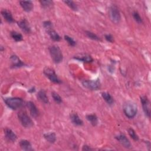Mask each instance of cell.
I'll list each match as a JSON object with an SVG mask.
<instances>
[{"label": "cell", "instance_id": "obj_1", "mask_svg": "<svg viewBox=\"0 0 151 151\" xmlns=\"http://www.w3.org/2000/svg\"><path fill=\"white\" fill-rule=\"evenodd\" d=\"M123 111L127 117L132 119L137 114V106L134 102L127 101L124 104Z\"/></svg>", "mask_w": 151, "mask_h": 151}, {"label": "cell", "instance_id": "obj_2", "mask_svg": "<svg viewBox=\"0 0 151 151\" xmlns=\"http://www.w3.org/2000/svg\"><path fill=\"white\" fill-rule=\"evenodd\" d=\"M49 51L53 61L58 64L63 61V55L60 47L57 45H52L49 48Z\"/></svg>", "mask_w": 151, "mask_h": 151}, {"label": "cell", "instance_id": "obj_3", "mask_svg": "<svg viewBox=\"0 0 151 151\" xmlns=\"http://www.w3.org/2000/svg\"><path fill=\"white\" fill-rule=\"evenodd\" d=\"M4 101L6 106L12 110H15L21 107L24 104L23 100L19 97L6 98Z\"/></svg>", "mask_w": 151, "mask_h": 151}, {"label": "cell", "instance_id": "obj_4", "mask_svg": "<svg viewBox=\"0 0 151 151\" xmlns=\"http://www.w3.org/2000/svg\"><path fill=\"white\" fill-rule=\"evenodd\" d=\"M109 15L110 20L114 24H118L119 23L121 17L120 14L119 12V10L117 6L115 5H112L109 8Z\"/></svg>", "mask_w": 151, "mask_h": 151}, {"label": "cell", "instance_id": "obj_5", "mask_svg": "<svg viewBox=\"0 0 151 151\" xmlns=\"http://www.w3.org/2000/svg\"><path fill=\"white\" fill-rule=\"evenodd\" d=\"M43 73L51 82L56 84H60L61 83V80L58 78L53 69L50 67H45L44 69Z\"/></svg>", "mask_w": 151, "mask_h": 151}, {"label": "cell", "instance_id": "obj_6", "mask_svg": "<svg viewBox=\"0 0 151 151\" xmlns=\"http://www.w3.org/2000/svg\"><path fill=\"white\" fill-rule=\"evenodd\" d=\"M18 119L21 124L26 128L31 127L34 125L32 120L25 112H20L18 114Z\"/></svg>", "mask_w": 151, "mask_h": 151}, {"label": "cell", "instance_id": "obj_7", "mask_svg": "<svg viewBox=\"0 0 151 151\" xmlns=\"http://www.w3.org/2000/svg\"><path fill=\"white\" fill-rule=\"evenodd\" d=\"M81 83L85 88L91 90H97L100 88V83L99 80H86L83 81Z\"/></svg>", "mask_w": 151, "mask_h": 151}, {"label": "cell", "instance_id": "obj_8", "mask_svg": "<svg viewBox=\"0 0 151 151\" xmlns=\"http://www.w3.org/2000/svg\"><path fill=\"white\" fill-rule=\"evenodd\" d=\"M140 101L145 115L149 118L150 116V105L148 98L146 96H142L140 97Z\"/></svg>", "mask_w": 151, "mask_h": 151}, {"label": "cell", "instance_id": "obj_9", "mask_svg": "<svg viewBox=\"0 0 151 151\" xmlns=\"http://www.w3.org/2000/svg\"><path fill=\"white\" fill-rule=\"evenodd\" d=\"M116 139L119 142V143L124 147L127 149L131 148V143L129 139L124 134H120L116 137Z\"/></svg>", "mask_w": 151, "mask_h": 151}, {"label": "cell", "instance_id": "obj_10", "mask_svg": "<svg viewBox=\"0 0 151 151\" xmlns=\"http://www.w3.org/2000/svg\"><path fill=\"white\" fill-rule=\"evenodd\" d=\"M26 105L29 110L31 116L34 118L37 117L39 115V111L36 106L35 105V104L33 102L29 101L27 103Z\"/></svg>", "mask_w": 151, "mask_h": 151}, {"label": "cell", "instance_id": "obj_11", "mask_svg": "<svg viewBox=\"0 0 151 151\" xmlns=\"http://www.w3.org/2000/svg\"><path fill=\"white\" fill-rule=\"evenodd\" d=\"M12 68H19L25 65V64L15 55H12L10 57Z\"/></svg>", "mask_w": 151, "mask_h": 151}, {"label": "cell", "instance_id": "obj_12", "mask_svg": "<svg viewBox=\"0 0 151 151\" xmlns=\"http://www.w3.org/2000/svg\"><path fill=\"white\" fill-rule=\"evenodd\" d=\"M18 25L24 32L26 33H29L31 32V27L27 19H23L20 20L18 22Z\"/></svg>", "mask_w": 151, "mask_h": 151}, {"label": "cell", "instance_id": "obj_13", "mask_svg": "<svg viewBox=\"0 0 151 151\" xmlns=\"http://www.w3.org/2000/svg\"><path fill=\"white\" fill-rule=\"evenodd\" d=\"M4 134L6 139L12 142H15L17 139V136L15 133L9 128H5L4 129Z\"/></svg>", "mask_w": 151, "mask_h": 151}, {"label": "cell", "instance_id": "obj_14", "mask_svg": "<svg viewBox=\"0 0 151 151\" xmlns=\"http://www.w3.org/2000/svg\"><path fill=\"white\" fill-rule=\"evenodd\" d=\"M19 4L25 12H30L33 9V4L31 1H21Z\"/></svg>", "mask_w": 151, "mask_h": 151}, {"label": "cell", "instance_id": "obj_15", "mask_svg": "<svg viewBox=\"0 0 151 151\" xmlns=\"http://www.w3.org/2000/svg\"><path fill=\"white\" fill-rule=\"evenodd\" d=\"M1 14L4 19L8 23H12L15 21L13 18L11 12L7 9H2L1 11Z\"/></svg>", "mask_w": 151, "mask_h": 151}, {"label": "cell", "instance_id": "obj_16", "mask_svg": "<svg viewBox=\"0 0 151 151\" xmlns=\"http://www.w3.org/2000/svg\"><path fill=\"white\" fill-rule=\"evenodd\" d=\"M19 144L21 148L24 150H26V151L33 150V148L32 147L31 143L27 140H25V139L21 140H20Z\"/></svg>", "mask_w": 151, "mask_h": 151}, {"label": "cell", "instance_id": "obj_17", "mask_svg": "<svg viewBox=\"0 0 151 151\" xmlns=\"http://www.w3.org/2000/svg\"><path fill=\"white\" fill-rule=\"evenodd\" d=\"M74 58L78 61H83L84 63H91L93 61V58L90 55L87 54H81L76 55Z\"/></svg>", "mask_w": 151, "mask_h": 151}, {"label": "cell", "instance_id": "obj_18", "mask_svg": "<svg viewBox=\"0 0 151 151\" xmlns=\"http://www.w3.org/2000/svg\"><path fill=\"white\" fill-rule=\"evenodd\" d=\"M70 119L72 123L76 126H81L83 124V120L77 113H71L70 114Z\"/></svg>", "mask_w": 151, "mask_h": 151}, {"label": "cell", "instance_id": "obj_19", "mask_svg": "<svg viewBox=\"0 0 151 151\" xmlns=\"http://www.w3.org/2000/svg\"><path fill=\"white\" fill-rule=\"evenodd\" d=\"M47 32L50 35V38L54 41H59L61 40L60 36L58 34V33L52 28H50L47 30H46Z\"/></svg>", "mask_w": 151, "mask_h": 151}, {"label": "cell", "instance_id": "obj_20", "mask_svg": "<svg viewBox=\"0 0 151 151\" xmlns=\"http://www.w3.org/2000/svg\"><path fill=\"white\" fill-rule=\"evenodd\" d=\"M37 97L38 98V99L41 101L42 102L44 103H48L49 102L48 100V98L47 96L46 92L45 90H41L38 91V94H37Z\"/></svg>", "mask_w": 151, "mask_h": 151}, {"label": "cell", "instance_id": "obj_21", "mask_svg": "<svg viewBox=\"0 0 151 151\" xmlns=\"http://www.w3.org/2000/svg\"><path fill=\"white\" fill-rule=\"evenodd\" d=\"M44 137L47 141L51 143H54L56 140V135L54 132L47 133L44 134Z\"/></svg>", "mask_w": 151, "mask_h": 151}, {"label": "cell", "instance_id": "obj_22", "mask_svg": "<svg viewBox=\"0 0 151 151\" xmlns=\"http://www.w3.org/2000/svg\"><path fill=\"white\" fill-rule=\"evenodd\" d=\"M86 119L93 126H96L98 123V119L95 114H89L86 115Z\"/></svg>", "mask_w": 151, "mask_h": 151}, {"label": "cell", "instance_id": "obj_23", "mask_svg": "<svg viewBox=\"0 0 151 151\" xmlns=\"http://www.w3.org/2000/svg\"><path fill=\"white\" fill-rule=\"evenodd\" d=\"M101 96L103 99L109 105H112L114 103V100L109 93L106 92H103L101 93Z\"/></svg>", "mask_w": 151, "mask_h": 151}, {"label": "cell", "instance_id": "obj_24", "mask_svg": "<svg viewBox=\"0 0 151 151\" xmlns=\"http://www.w3.org/2000/svg\"><path fill=\"white\" fill-rule=\"evenodd\" d=\"M11 36L17 42L21 41L23 40L22 35L21 34H19L16 31H12L11 32Z\"/></svg>", "mask_w": 151, "mask_h": 151}, {"label": "cell", "instance_id": "obj_25", "mask_svg": "<svg viewBox=\"0 0 151 151\" xmlns=\"http://www.w3.org/2000/svg\"><path fill=\"white\" fill-rule=\"evenodd\" d=\"M51 95L52 97L54 99V100L58 104H60L62 103L63 100H62V98L60 97V96L55 91H52L51 93Z\"/></svg>", "mask_w": 151, "mask_h": 151}, {"label": "cell", "instance_id": "obj_26", "mask_svg": "<svg viewBox=\"0 0 151 151\" xmlns=\"http://www.w3.org/2000/svg\"><path fill=\"white\" fill-rule=\"evenodd\" d=\"M64 2L71 9H72L73 11H77L78 8L77 6L76 5V4L72 1H64Z\"/></svg>", "mask_w": 151, "mask_h": 151}, {"label": "cell", "instance_id": "obj_27", "mask_svg": "<svg viewBox=\"0 0 151 151\" xmlns=\"http://www.w3.org/2000/svg\"><path fill=\"white\" fill-rule=\"evenodd\" d=\"M85 32H86V35L90 39H91L93 40H96V41L100 40V38H99V37L96 34H95L94 33H93V32H92L91 31H86Z\"/></svg>", "mask_w": 151, "mask_h": 151}, {"label": "cell", "instance_id": "obj_28", "mask_svg": "<svg viewBox=\"0 0 151 151\" xmlns=\"http://www.w3.org/2000/svg\"><path fill=\"white\" fill-rule=\"evenodd\" d=\"M128 133H129V136H130L134 140L137 141V140H139V137H138V136L136 134V132H134V130L133 129L129 128V129H128Z\"/></svg>", "mask_w": 151, "mask_h": 151}, {"label": "cell", "instance_id": "obj_29", "mask_svg": "<svg viewBox=\"0 0 151 151\" xmlns=\"http://www.w3.org/2000/svg\"><path fill=\"white\" fill-rule=\"evenodd\" d=\"M40 2L41 3L42 6L44 8H48V7L51 6L53 5V2L52 1H50V0L40 1Z\"/></svg>", "mask_w": 151, "mask_h": 151}, {"label": "cell", "instance_id": "obj_30", "mask_svg": "<svg viewBox=\"0 0 151 151\" xmlns=\"http://www.w3.org/2000/svg\"><path fill=\"white\" fill-rule=\"evenodd\" d=\"M64 39L70 45H71L72 47H74L76 45V42L71 37H70L68 35H64Z\"/></svg>", "mask_w": 151, "mask_h": 151}, {"label": "cell", "instance_id": "obj_31", "mask_svg": "<svg viewBox=\"0 0 151 151\" xmlns=\"http://www.w3.org/2000/svg\"><path fill=\"white\" fill-rule=\"evenodd\" d=\"M133 18H134V20H135L137 23H139V24H142V23L143 22V21H142V18L140 17L139 14L137 12H136V11L134 12L133 13Z\"/></svg>", "mask_w": 151, "mask_h": 151}, {"label": "cell", "instance_id": "obj_32", "mask_svg": "<svg viewBox=\"0 0 151 151\" xmlns=\"http://www.w3.org/2000/svg\"><path fill=\"white\" fill-rule=\"evenodd\" d=\"M43 26L44 27V28L45 29V30H47L50 28H52V23L51 22H50V21H44L43 22Z\"/></svg>", "mask_w": 151, "mask_h": 151}, {"label": "cell", "instance_id": "obj_33", "mask_svg": "<svg viewBox=\"0 0 151 151\" xmlns=\"http://www.w3.org/2000/svg\"><path fill=\"white\" fill-rule=\"evenodd\" d=\"M105 39L110 42H113L114 41V38L112 35L111 34H106L105 35Z\"/></svg>", "mask_w": 151, "mask_h": 151}, {"label": "cell", "instance_id": "obj_34", "mask_svg": "<svg viewBox=\"0 0 151 151\" xmlns=\"http://www.w3.org/2000/svg\"><path fill=\"white\" fill-rule=\"evenodd\" d=\"M82 150H93V149H91L90 146H87V145H84L83 146V148H82Z\"/></svg>", "mask_w": 151, "mask_h": 151}, {"label": "cell", "instance_id": "obj_35", "mask_svg": "<svg viewBox=\"0 0 151 151\" xmlns=\"http://www.w3.org/2000/svg\"><path fill=\"white\" fill-rule=\"evenodd\" d=\"M35 91V88H34V87H32L31 88H30L29 90H28V92H29V93H34Z\"/></svg>", "mask_w": 151, "mask_h": 151}]
</instances>
